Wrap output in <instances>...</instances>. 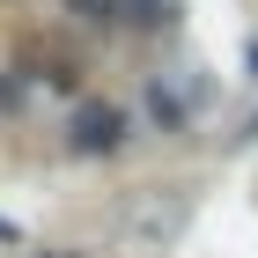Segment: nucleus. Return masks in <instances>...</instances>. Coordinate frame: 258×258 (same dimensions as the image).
I'll list each match as a JSON object with an SVG mask.
<instances>
[{
  "mask_svg": "<svg viewBox=\"0 0 258 258\" xmlns=\"http://www.w3.org/2000/svg\"><path fill=\"white\" fill-rule=\"evenodd\" d=\"M118 140H125V111H118V103H81L74 148H89V155H96V148H118Z\"/></svg>",
  "mask_w": 258,
  "mask_h": 258,
  "instance_id": "nucleus-1",
  "label": "nucleus"
},
{
  "mask_svg": "<svg viewBox=\"0 0 258 258\" xmlns=\"http://www.w3.org/2000/svg\"><path fill=\"white\" fill-rule=\"evenodd\" d=\"M81 15H96V22H133V0H74Z\"/></svg>",
  "mask_w": 258,
  "mask_h": 258,
  "instance_id": "nucleus-2",
  "label": "nucleus"
}]
</instances>
